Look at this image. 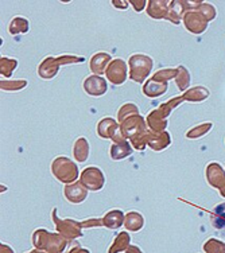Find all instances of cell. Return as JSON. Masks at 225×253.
I'll return each instance as SVG.
<instances>
[{
    "label": "cell",
    "mask_w": 225,
    "mask_h": 253,
    "mask_svg": "<svg viewBox=\"0 0 225 253\" xmlns=\"http://www.w3.org/2000/svg\"><path fill=\"white\" fill-rule=\"evenodd\" d=\"M131 78L136 83H143L152 69V61L150 57L143 54H135L130 58Z\"/></svg>",
    "instance_id": "6da1fadb"
},
{
    "label": "cell",
    "mask_w": 225,
    "mask_h": 253,
    "mask_svg": "<svg viewBox=\"0 0 225 253\" xmlns=\"http://www.w3.org/2000/svg\"><path fill=\"white\" fill-rule=\"evenodd\" d=\"M74 158L79 162H85L89 155V146L88 141L85 140L84 137L79 139V140L74 143Z\"/></svg>",
    "instance_id": "e0dca14e"
},
{
    "label": "cell",
    "mask_w": 225,
    "mask_h": 253,
    "mask_svg": "<svg viewBox=\"0 0 225 253\" xmlns=\"http://www.w3.org/2000/svg\"><path fill=\"white\" fill-rule=\"evenodd\" d=\"M107 72L108 80L115 85L123 84L127 78V66L123 62L122 59H115L109 63V66L105 70Z\"/></svg>",
    "instance_id": "5b68a950"
},
{
    "label": "cell",
    "mask_w": 225,
    "mask_h": 253,
    "mask_svg": "<svg viewBox=\"0 0 225 253\" xmlns=\"http://www.w3.org/2000/svg\"><path fill=\"white\" fill-rule=\"evenodd\" d=\"M167 90V83H162V81H158L155 78H151L148 83L144 85V89L143 92L148 97H158Z\"/></svg>",
    "instance_id": "30bf717a"
},
{
    "label": "cell",
    "mask_w": 225,
    "mask_h": 253,
    "mask_svg": "<svg viewBox=\"0 0 225 253\" xmlns=\"http://www.w3.org/2000/svg\"><path fill=\"white\" fill-rule=\"evenodd\" d=\"M65 195H66V198L70 202L77 204V202H83L85 195H87V191H85V189L80 183H76V185L66 186L65 187Z\"/></svg>",
    "instance_id": "7c38bea8"
},
{
    "label": "cell",
    "mask_w": 225,
    "mask_h": 253,
    "mask_svg": "<svg viewBox=\"0 0 225 253\" xmlns=\"http://www.w3.org/2000/svg\"><path fill=\"white\" fill-rule=\"evenodd\" d=\"M112 3L113 4H118L116 7H118V8H123V10H126V8L128 7L127 1H116V0H115V1H112Z\"/></svg>",
    "instance_id": "83f0119b"
},
{
    "label": "cell",
    "mask_w": 225,
    "mask_h": 253,
    "mask_svg": "<svg viewBox=\"0 0 225 253\" xmlns=\"http://www.w3.org/2000/svg\"><path fill=\"white\" fill-rule=\"evenodd\" d=\"M147 120H148V126H151L154 131H163L167 126L166 117L162 115L159 109L152 111Z\"/></svg>",
    "instance_id": "9a60e30c"
},
{
    "label": "cell",
    "mask_w": 225,
    "mask_h": 253,
    "mask_svg": "<svg viewBox=\"0 0 225 253\" xmlns=\"http://www.w3.org/2000/svg\"><path fill=\"white\" fill-rule=\"evenodd\" d=\"M84 89L90 96H103L107 92V83L100 76H90L85 80Z\"/></svg>",
    "instance_id": "52a82bcc"
},
{
    "label": "cell",
    "mask_w": 225,
    "mask_h": 253,
    "mask_svg": "<svg viewBox=\"0 0 225 253\" xmlns=\"http://www.w3.org/2000/svg\"><path fill=\"white\" fill-rule=\"evenodd\" d=\"M212 224L217 229H225V204L216 206L212 215Z\"/></svg>",
    "instance_id": "d6986e66"
},
{
    "label": "cell",
    "mask_w": 225,
    "mask_h": 253,
    "mask_svg": "<svg viewBox=\"0 0 225 253\" xmlns=\"http://www.w3.org/2000/svg\"><path fill=\"white\" fill-rule=\"evenodd\" d=\"M51 171L61 182H73L77 178V167L73 162L64 156L55 159L51 166Z\"/></svg>",
    "instance_id": "7a4b0ae2"
},
{
    "label": "cell",
    "mask_w": 225,
    "mask_h": 253,
    "mask_svg": "<svg viewBox=\"0 0 225 253\" xmlns=\"http://www.w3.org/2000/svg\"><path fill=\"white\" fill-rule=\"evenodd\" d=\"M206 179L216 189H221L225 185V170L220 163H211L206 167Z\"/></svg>",
    "instance_id": "8992f818"
},
{
    "label": "cell",
    "mask_w": 225,
    "mask_h": 253,
    "mask_svg": "<svg viewBox=\"0 0 225 253\" xmlns=\"http://www.w3.org/2000/svg\"><path fill=\"white\" fill-rule=\"evenodd\" d=\"M97 133L98 136L104 137V139H113L115 140V135H122V129L119 128L113 119H104L98 123Z\"/></svg>",
    "instance_id": "9c48e42d"
},
{
    "label": "cell",
    "mask_w": 225,
    "mask_h": 253,
    "mask_svg": "<svg viewBox=\"0 0 225 253\" xmlns=\"http://www.w3.org/2000/svg\"><path fill=\"white\" fill-rule=\"evenodd\" d=\"M148 144L152 150L161 151L163 148H166L170 144V136L167 132H163L161 135H154V140H148Z\"/></svg>",
    "instance_id": "ffe728a7"
},
{
    "label": "cell",
    "mask_w": 225,
    "mask_h": 253,
    "mask_svg": "<svg viewBox=\"0 0 225 253\" xmlns=\"http://www.w3.org/2000/svg\"><path fill=\"white\" fill-rule=\"evenodd\" d=\"M131 3H133V4H139L135 7V10L136 11H142L144 4H146V1H144V0H140V1H131Z\"/></svg>",
    "instance_id": "4316f807"
},
{
    "label": "cell",
    "mask_w": 225,
    "mask_h": 253,
    "mask_svg": "<svg viewBox=\"0 0 225 253\" xmlns=\"http://www.w3.org/2000/svg\"><path fill=\"white\" fill-rule=\"evenodd\" d=\"M176 81L178 88L181 89V90H186V88H189V85H190V74L187 72V69H185L183 66L178 68V74H177Z\"/></svg>",
    "instance_id": "44dd1931"
},
{
    "label": "cell",
    "mask_w": 225,
    "mask_h": 253,
    "mask_svg": "<svg viewBox=\"0 0 225 253\" xmlns=\"http://www.w3.org/2000/svg\"><path fill=\"white\" fill-rule=\"evenodd\" d=\"M16 65H18V62L15 59L1 58V74H4L5 77H8L12 73V70L16 68Z\"/></svg>",
    "instance_id": "484cf974"
},
{
    "label": "cell",
    "mask_w": 225,
    "mask_h": 253,
    "mask_svg": "<svg viewBox=\"0 0 225 253\" xmlns=\"http://www.w3.org/2000/svg\"><path fill=\"white\" fill-rule=\"evenodd\" d=\"M133 152V148L130 147L126 140L119 141L118 144H113L112 148H111V158L115 159V161H120V159H124L127 158L130 154Z\"/></svg>",
    "instance_id": "5bb4252c"
},
{
    "label": "cell",
    "mask_w": 225,
    "mask_h": 253,
    "mask_svg": "<svg viewBox=\"0 0 225 253\" xmlns=\"http://www.w3.org/2000/svg\"><path fill=\"white\" fill-rule=\"evenodd\" d=\"M197 11L204 15L208 22H211V20L216 18V8L212 4H209V3H201Z\"/></svg>",
    "instance_id": "d4e9b609"
},
{
    "label": "cell",
    "mask_w": 225,
    "mask_h": 253,
    "mask_svg": "<svg viewBox=\"0 0 225 253\" xmlns=\"http://www.w3.org/2000/svg\"><path fill=\"white\" fill-rule=\"evenodd\" d=\"M111 61V57L108 55V54H96V55H93L92 59H90V69H92V72L97 74H101L103 72H105L104 69H105V65Z\"/></svg>",
    "instance_id": "2e32d148"
},
{
    "label": "cell",
    "mask_w": 225,
    "mask_h": 253,
    "mask_svg": "<svg viewBox=\"0 0 225 253\" xmlns=\"http://www.w3.org/2000/svg\"><path fill=\"white\" fill-rule=\"evenodd\" d=\"M148 15L154 18V19H162V18H167L169 16V11H170V5L169 4V1H163L162 3V7H158L157 1H150L148 3Z\"/></svg>",
    "instance_id": "4fadbf2b"
},
{
    "label": "cell",
    "mask_w": 225,
    "mask_h": 253,
    "mask_svg": "<svg viewBox=\"0 0 225 253\" xmlns=\"http://www.w3.org/2000/svg\"><path fill=\"white\" fill-rule=\"evenodd\" d=\"M58 63H61V59L58 58V61H57V58H46L44 61V62L41 63L40 66V76L42 78L46 77V74L49 73L47 70H51V76H54V74H57V72H58Z\"/></svg>",
    "instance_id": "ac0fdd59"
},
{
    "label": "cell",
    "mask_w": 225,
    "mask_h": 253,
    "mask_svg": "<svg viewBox=\"0 0 225 253\" xmlns=\"http://www.w3.org/2000/svg\"><path fill=\"white\" fill-rule=\"evenodd\" d=\"M209 89L204 88V86H196V88L190 89V90H187V92L183 93V100L186 101H190V102H201L206 100V98L209 97Z\"/></svg>",
    "instance_id": "8fae6325"
},
{
    "label": "cell",
    "mask_w": 225,
    "mask_h": 253,
    "mask_svg": "<svg viewBox=\"0 0 225 253\" xmlns=\"http://www.w3.org/2000/svg\"><path fill=\"white\" fill-rule=\"evenodd\" d=\"M123 132V135L126 137H133L135 136L139 132L144 131V122L143 119L139 115H135V116H131L127 120L123 122V126L120 128Z\"/></svg>",
    "instance_id": "ba28073f"
},
{
    "label": "cell",
    "mask_w": 225,
    "mask_h": 253,
    "mask_svg": "<svg viewBox=\"0 0 225 253\" xmlns=\"http://www.w3.org/2000/svg\"><path fill=\"white\" fill-rule=\"evenodd\" d=\"M10 33L11 34H18V33H26L29 30V22L23 18H15L10 23Z\"/></svg>",
    "instance_id": "603a6c76"
},
{
    "label": "cell",
    "mask_w": 225,
    "mask_h": 253,
    "mask_svg": "<svg viewBox=\"0 0 225 253\" xmlns=\"http://www.w3.org/2000/svg\"><path fill=\"white\" fill-rule=\"evenodd\" d=\"M220 191H221V195H223V197H225V185L223 186V187H221Z\"/></svg>",
    "instance_id": "f1b7e54d"
},
{
    "label": "cell",
    "mask_w": 225,
    "mask_h": 253,
    "mask_svg": "<svg viewBox=\"0 0 225 253\" xmlns=\"http://www.w3.org/2000/svg\"><path fill=\"white\" fill-rule=\"evenodd\" d=\"M183 23L190 33L198 35L205 31L209 22L198 11H187L186 14H183Z\"/></svg>",
    "instance_id": "3957f363"
},
{
    "label": "cell",
    "mask_w": 225,
    "mask_h": 253,
    "mask_svg": "<svg viewBox=\"0 0 225 253\" xmlns=\"http://www.w3.org/2000/svg\"><path fill=\"white\" fill-rule=\"evenodd\" d=\"M205 251L208 253H225V244H223L219 240H209L205 244Z\"/></svg>",
    "instance_id": "cb8c5ba5"
},
{
    "label": "cell",
    "mask_w": 225,
    "mask_h": 253,
    "mask_svg": "<svg viewBox=\"0 0 225 253\" xmlns=\"http://www.w3.org/2000/svg\"><path fill=\"white\" fill-rule=\"evenodd\" d=\"M81 182L85 183L89 190H100L104 185V174L96 167H89L83 171Z\"/></svg>",
    "instance_id": "277c9868"
},
{
    "label": "cell",
    "mask_w": 225,
    "mask_h": 253,
    "mask_svg": "<svg viewBox=\"0 0 225 253\" xmlns=\"http://www.w3.org/2000/svg\"><path fill=\"white\" fill-rule=\"evenodd\" d=\"M213 124L212 123H202L200 126H194L193 129L186 133V137H189V139H197V137H202L204 135H206L208 132L211 131Z\"/></svg>",
    "instance_id": "7402d4cb"
}]
</instances>
